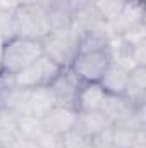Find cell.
<instances>
[{
  "label": "cell",
  "instance_id": "1",
  "mask_svg": "<svg viewBox=\"0 0 146 148\" xmlns=\"http://www.w3.org/2000/svg\"><path fill=\"white\" fill-rule=\"evenodd\" d=\"M43 53V45L38 40L23 36H14L5 41L3 60H2V73L16 76L19 71L28 67Z\"/></svg>",
  "mask_w": 146,
  "mask_h": 148
},
{
  "label": "cell",
  "instance_id": "2",
  "mask_svg": "<svg viewBox=\"0 0 146 148\" xmlns=\"http://www.w3.org/2000/svg\"><path fill=\"white\" fill-rule=\"evenodd\" d=\"M14 19H16V36L41 41L52 31L48 9L40 5L21 3L14 12Z\"/></svg>",
  "mask_w": 146,
  "mask_h": 148
},
{
  "label": "cell",
  "instance_id": "3",
  "mask_svg": "<svg viewBox=\"0 0 146 148\" xmlns=\"http://www.w3.org/2000/svg\"><path fill=\"white\" fill-rule=\"evenodd\" d=\"M77 43H79V33L71 26L52 29L41 40L43 53L53 59L60 67H71L77 53Z\"/></svg>",
  "mask_w": 146,
  "mask_h": 148
},
{
  "label": "cell",
  "instance_id": "4",
  "mask_svg": "<svg viewBox=\"0 0 146 148\" xmlns=\"http://www.w3.org/2000/svg\"><path fill=\"white\" fill-rule=\"evenodd\" d=\"M62 69L64 67H60L53 59H50L46 53H41L35 62H31L28 67L14 76V83L16 86L28 90L38 86H50Z\"/></svg>",
  "mask_w": 146,
  "mask_h": 148
},
{
  "label": "cell",
  "instance_id": "5",
  "mask_svg": "<svg viewBox=\"0 0 146 148\" xmlns=\"http://www.w3.org/2000/svg\"><path fill=\"white\" fill-rule=\"evenodd\" d=\"M110 64L108 50H89L77 52L74 57L71 69L81 81H100L103 71Z\"/></svg>",
  "mask_w": 146,
  "mask_h": 148
},
{
  "label": "cell",
  "instance_id": "6",
  "mask_svg": "<svg viewBox=\"0 0 146 148\" xmlns=\"http://www.w3.org/2000/svg\"><path fill=\"white\" fill-rule=\"evenodd\" d=\"M81 79L74 74V71L71 67H64L59 76L52 81L50 88L55 95V100H57V105H62V107H69V109H76V103H77V93H79V88H81ZM77 110V109H76Z\"/></svg>",
  "mask_w": 146,
  "mask_h": 148
},
{
  "label": "cell",
  "instance_id": "7",
  "mask_svg": "<svg viewBox=\"0 0 146 148\" xmlns=\"http://www.w3.org/2000/svg\"><path fill=\"white\" fill-rule=\"evenodd\" d=\"M76 119H77V110L76 109L55 105L41 119V124H43V129L46 133H52V134H57V136H64L65 133L74 129Z\"/></svg>",
  "mask_w": 146,
  "mask_h": 148
},
{
  "label": "cell",
  "instance_id": "8",
  "mask_svg": "<svg viewBox=\"0 0 146 148\" xmlns=\"http://www.w3.org/2000/svg\"><path fill=\"white\" fill-rule=\"evenodd\" d=\"M143 23H145V3L126 0L122 12L119 14V17L115 21L108 23V26L112 36H119L124 31H127L138 24H143Z\"/></svg>",
  "mask_w": 146,
  "mask_h": 148
},
{
  "label": "cell",
  "instance_id": "9",
  "mask_svg": "<svg viewBox=\"0 0 146 148\" xmlns=\"http://www.w3.org/2000/svg\"><path fill=\"white\" fill-rule=\"evenodd\" d=\"M108 93L98 81H83L79 93H77V112H89V110H100L105 97Z\"/></svg>",
  "mask_w": 146,
  "mask_h": 148
},
{
  "label": "cell",
  "instance_id": "10",
  "mask_svg": "<svg viewBox=\"0 0 146 148\" xmlns=\"http://www.w3.org/2000/svg\"><path fill=\"white\" fill-rule=\"evenodd\" d=\"M100 110L107 115L112 126H119L134 114L136 105H132L124 95H110L108 93L105 97V102H103Z\"/></svg>",
  "mask_w": 146,
  "mask_h": 148
},
{
  "label": "cell",
  "instance_id": "11",
  "mask_svg": "<svg viewBox=\"0 0 146 148\" xmlns=\"http://www.w3.org/2000/svg\"><path fill=\"white\" fill-rule=\"evenodd\" d=\"M112 127V122L107 119V115L102 110H89V112H77L76 126L74 129L79 131L83 136L91 140L98 133Z\"/></svg>",
  "mask_w": 146,
  "mask_h": 148
},
{
  "label": "cell",
  "instance_id": "12",
  "mask_svg": "<svg viewBox=\"0 0 146 148\" xmlns=\"http://www.w3.org/2000/svg\"><path fill=\"white\" fill-rule=\"evenodd\" d=\"M57 105L55 95L50 86H38L29 90V98H28V114L38 119H43L48 112Z\"/></svg>",
  "mask_w": 146,
  "mask_h": 148
},
{
  "label": "cell",
  "instance_id": "13",
  "mask_svg": "<svg viewBox=\"0 0 146 148\" xmlns=\"http://www.w3.org/2000/svg\"><path fill=\"white\" fill-rule=\"evenodd\" d=\"M124 97L136 107L145 105L146 102V66H138L129 71Z\"/></svg>",
  "mask_w": 146,
  "mask_h": 148
},
{
  "label": "cell",
  "instance_id": "14",
  "mask_svg": "<svg viewBox=\"0 0 146 148\" xmlns=\"http://www.w3.org/2000/svg\"><path fill=\"white\" fill-rule=\"evenodd\" d=\"M127 76H129V71H126L124 67H120V66H117L113 62H110L107 66V69L103 71L98 83L105 88V91L110 93V95H124Z\"/></svg>",
  "mask_w": 146,
  "mask_h": 148
},
{
  "label": "cell",
  "instance_id": "15",
  "mask_svg": "<svg viewBox=\"0 0 146 148\" xmlns=\"http://www.w3.org/2000/svg\"><path fill=\"white\" fill-rule=\"evenodd\" d=\"M107 50H108V57L110 62L124 67L126 71H131L136 67L134 64V59H132V47L127 45L120 36H112L108 38V45H107Z\"/></svg>",
  "mask_w": 146,
  "mask_h": 148
},
{
  "label": "cell",
  "instance_id": "16",
  "mask_svg": "<svg viewBox=\"0 0 146 148\" xmlns=\"http://www.w3.org/2000/svg\"><path fill=\"white\" fill-rule=\"evenodd\" d=\"M72 7L65 3L64 0H53L48 7V19L52 29H60V28H69L72 23Z\"/></svg>",
  "mask_w": 146,
  "mask_h": 148
},
{
  "label": "cell",
  "instance_id": "17",
  "mask_svg": "<svg viewBox=\"0 0 146 148\" xmlns=\"http://www.w3.org/2000/svg\"><path fill=\"white\" fill-rule=\"evenodd\" d=\"M93 10L96 12V16L105 21V23H112L119 17V14L122 12L126 0H89Z\"/></svg>",
  "mask_w": 146,
  "mask_h": 148
},
{
  "label": "cell",
  "instance_id": "18",
  "mask_svg": "<svg viewBox=\"0 0 146 148\" xmlns=\"http://www.w3.org/2000/svg\"><path fill=\"white\" fill-rule=\"evenodd\" d=\"M17 131H19V136L29 138V140H38L45 133L41 119L33 117V115H21V117H17Z\"/></svg>",
  "mask_w": 146,
  "mask_h": 148
},
{
  "label": "cell",
  "instance_id": "19",
  "mask_svg": "<svg viewBox=\"0 0 146 148\" xmlns=\"http://www.w3.org/2000/svg\"><path fill=\"white\" fill-rule=\"evenodd\" d=\"M0 36L5 41L16 36V19L14 12L0 9Z\"/></svg>",
  "mask_w": 146,
  "mask_h": 148
},
{
  "label": "cell",
  "instance_id": "20",
  "mask_svg": "<svg viewBox=\"0 0 146 148\" xmlns=\"http://www.w3.org/2000/svg\"><path fill=\"white\" fill-rule=\"evenodd\" d=\"M119 36L122 38L127 45H131V47L146 43V26H145V23H143V24H138V26H134V28H131V29H127V31H124V33L119 35Z\"/></svg>",
  "mask_w": 146,
  "mask_h": 148
},
{
  "label": "cell",
  "instance_id": "21",
  "mask_svg": "<svg viewBox=\"0 0 146 148\" xmlns=\"http://www.w3.org/2000/svg\"><path fill=\"white\" fill-rule=\"evenodd\" d=\"M62 148H91V143L79 131H69L62 136Z\"/></svg>",
  "mask_w": 146,
  "mask_h": 148
},
{
  "label": "cell",
  "instance_id": "22",
  "mask_svg": "<svg viewBox=\"0 0 146 148\" xmlns=\"http://www.w3.org/2000/svg\"><path fill=\"white\" fill-rule=\"evenodd\" d=\"M91 148H112L113 147V141H112V127L98 133L96 136H93L89 140Z\"/></svg>",
  "mask_w": 146,
  "mask_h": 148
},
{
  "label": "cell",
  "instance_id": "23",
  "mask_svg": "<svg viewBox=\"0 0 146 148\" xmlns=\"http://www.w3.org/2000/svg\"><path fill=\"white\" fill-rule=\"evenodd\" d=\"M132 59H134L136 67L138 66H146V43L132 47Z\"/></svg>",
  "mask_w": 146,
  "mask_h": 148
},
{
  "label": "cell",
  "instance_id": "24",
  "mask_svg": "<svg viewBox=\"0 0 146 148\" xmlns=\"http://www.w3.org/2000/svg\"><path fill=\"white\" fill-rule=\"evenodd\" d=\"M12 148H40L36 140H29V138H23L19 136L16 140V143L12 145Z\"/></svg>",
  "mask_w": 146,
  "mask_h": 148
},
{
  "label": "cell",
  "instance_id": "25",
  "mask_svg": "<svg viewBox=\"0 0 146 148\" xmlns=\"http://www.w3.org/2000/svg\"><path fill=\"white\" fill-rule=\"evenodd\" d=\"M21 3H23L21 0H0V9H2V10L16 12V9H17Z\"/></svg>",
  "mask_w": 146,
  "mask_h": 148
},
{
  "label": "cell",
  "instance_id": "26",
  "mask_svg": "<svg viewBox=\"0 0 146 148\" xmlns=\"http://www.w3.org/2000/svg\"><path fill=\"white\" fill-rule=\"evenodd\" d=\"M145 129H139L138 133H136V138H134V143H132V147L131 148H146L145 147Z\"/></svg>",
  "mask_w": 146,
  "mask_h": 148
},
{
  "label": "cell",
  "instance_id": "27",
  "mask_svg": "<svg viewBox=\"0 0 146 148\" xmlns=\"http://www.w3.org/2000/svg\"><path fill=\"white\" fill-rule=\"evenodd\" d=\"M65 3H69L71 7H72V10L76 9H79V7H84V5H88L89 3V0H64Z\"/></svg>",
  "mask_w": 146,
  "mask_h": 148
},
{
  "label": "cell",
  "instance_id": "28",
  "mask_svg": "<svg viewBox=\"0 0 146 148\" xmlns=\"http://www.w3.org/2000/svg\"><path fill=\"white\" fill-rule=\"evenodd\" d=\"M3 50H5V40L0 36V73H2V60H3Z\"/></svg>",
  "mask_w": 146,
  "mask_h": 148
},
{
  "label": "cell",
  "instance_id": "29",
  "mask_svg": "<svg viewBox=\"0 0 146 148\" xmlns=\"http://www.w3.org/2000/svg\"><path fill=\"white\" fill-rule=\"evenodd\" d=\"M131 2H141V3H145V0H131Z\"/></svg>",
  "mask_w": 146,
  "mask_h": 148
},
{
  "label": "cell",
  "instance_id": "30",
  "mask_svg": "<svg viewBox=\"0 0 146 148\" xmlns=\"http://www.w3.org/2000/svg\"><path fill=\"white\" fill-rule=\"evenodd\" d=\"M0 114H2V110H0Z\"/></svg>",
  "mask_w": 146,
  "mask_h": 148
},
{
  "label": "cell",
  "instance_id": "31",
  "mask_svg": "<svg viewBox=\"0 0 146 148\" xmlns=\"http://www.w3.org/2000/svg\"><path fill=\"white\" fill-rule=\"evenodd\" d=\"M0 148H2V145H0Z\"/></svg>",
  "mask_w": 146,
  "mask_h": 148
}]
</instances>
